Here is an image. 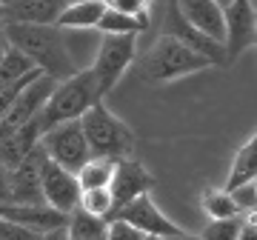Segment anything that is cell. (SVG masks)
Instances as JSON below:
<instances>
[{
  "label": "cell",
  "mask_w": 257,
  "mask_h": 240,
  "mask_svg": "<svg viewBox=\"0 0 257 240\" xmlns=\"http://www.w3.org/2000/svg\"><path fill=\"white\" fill-rule=\"evenodd\" d=\"M140 240H163V237H157V234H143Z\"/></svg>",
  "instance_id": "cell-33"
},
{
  "label": "cell",
  "mask_w": 257,
  "mask_h": 240,
  "mask_svg": "<svg viewBox=\"0 0 257 240\" xmlns=\"http://www.w3.org/2000/svg\"><path fill=\"white\" fill-rule=\"evenodd\" d=\"M103 9H106V0H74V3H66L63 12L57 15L55 26L57 29H94Z\"/></svg>",
  "instance_id": "cell-16"
},
{
  "label": "cell",
  "mask_w": 257,
  "mask_h": 240,
  "mask_svg": "<svg viewBox=\"0 0 257 240\" xmlns=\"http://www.w3.org/2000/svg\"><path fill=\"white\" fill-rule=\"evenodd\" d=\"M111 217H120V220H126L128 226H135V229L143 231V234H157V237H169V234L180 231V226L172 223L155 206L152 194H140V197H135V200H128V203L120 206ZM111 217H109V220H111Z\"/></svg>",
  "instance_id": "cell-11"
},
{
  "label": "cell",
  "mask_w": 257,
  "mask_h": 240,
  "mask_svg": "<svg viewBox=\"0 0 257 240\" xmlns=\"http://www.w3.org/2000/svg\"><path fill=\"white\" fill-rule=\"evenodd\" d=\"M240 223H243V214H237V217H223V220H211L197 240H237Z\"/></svg>",
  "instance_id": "cell-22"
},
{
  "label": "cell",
  "mask_w": 257,
  "mask_h": 240,
  "mask_svg": "<svg viewBox=\"0 0 257 240\" xmlns=\"http://www.w3.org/2000/svg\"><path fill=\"white\" fill-rule=\"evenodd\" d=\"M0 203H9V172L0 166Z\"/></svg>",
  "instance_id": "cell-28"
},
{
  "label": "cell",
  "mask_w": 257,
  "mask_h": 240,
  "mask_svg": "<svg viewBox=\"0 0 257 240\" xmlns=\"http://www.w3.org/2000/svg\"><path fill=\"white\" fill-rule=\"evenodd\" d=\"M94 29H100L103 35H140V32H146V29H149V18L123 15V12L109 9V6H106Z\"/></svg>",
  "instance_id": "cell-17"
},
{
  "label": "cell",
  "mask_w": 257,
  "mask_h": 240,
  "mask_svg": "<svg viewBox=\"0 0 257 240\" xmlns=\"http://www.w3.org/2000/svg\"><path fill=\"white\" fill-rule=\"evenodd\" d=\"M111 175H114V160H106V157H89L74 172L77 183H80V192L83 189H106L111 183Z\"/></svg>",
  "instance_id": "cell-18"
},
{
  "label": "cell",
  "mask_w": 257,
  "mask_h": 240,
  "mask_svg": "<svg viewBox=\"0 0 257 240\" xmlns=\"http://www.w3.org/2000/svg\"><path fill=\"white\" fill-rule=\"evenodd\" d=\"M209 66L211 63L206 57L183 46L180 40L160 35V40L149 49L146 60H143V74L152 83H172V80H180L186 74H194L200 69H209Z\"/></svg>",
  "instance_id": "cell-4"
},
{
  "label": "cell",
  "mask_w": 257,
  "mask_h": 240,
  "mask_svg": "<svg viewBox=\"0 0 257 240\" xmlns=\"http://www.w3.org/2000/svg\"><path fill=\"white\" fill-rule=\"evenodd\" d=\"M254 37H257V18H254V3L251 0H234L231 6L223 9V52H226V63L254 46Z\"/></svg>",
  "instance_id": "cell-8"
},
{
  "label": "cell",
  "mask_w": 257,
  "mask_h": 240,
  "mask_svg": "<svg viewBox=\"0 0 257 240\" xmlns=\"http://www.w3.org/2000/svg\"><path fill=\"white\" fill-rule=\"evenodd\" d=\"M40 143V140H37ZM37 175H40V192H43V203L49 209H55L60 214H69L80 200V183L74 172H66L63 166H57L55 160H49L40 149L37 155Z\"/></svg>",
  "instance_id": "cell-7"
},
{
  "label": "cell",
  "mask_w": 257,
  "mask_h": 240,
  "mask_svg": "<svg viewBox=\"0 0 257 240\" xmlns=\"http://www.w3.org/2000/svg\"><path fill=\"white\" fill-rule=\"evenodd\" d=\"M237 240H257V226H254V212H248V217H243L237 231Z\"/></svg>",
  "instance_id": "cell-27"
},
{
  "label": "cell",
  "mask_w": 257,
  "mask_h": 240,
  "mask_svg": "<svg viewBox=\"0 0 257 240\" xmlns=\"http://www.w3.org/2000/svg\"><path fill=\"white\" fill-rule=\"evenodd\" d=\"M203 203V212L209 214L211 220H223V217H237L240 209L234 206V200H231V194L226 192V189H206L200 197Z\"/></svg>",
  "instance_id": "cell-20"
},
{
  "label": "cell",
  "mask_w": 257,
  "mask_h": 240,
  "mask_svg": "<svg viewBox=\"0 0 257 240\" xmlns=\"http://www.w3.org/2000/svg\"><path fill=\"white\" fill-rule=\"evenodd\" d=\"M100 100L97 94V83H94L92 69H83V72H74L72 77L66 80H57L52 94L46 97L43 109L37 111V126H40V135L57 123H66V120H80V114L89 106Z\"/></svg>",
  "instance_id": "cell-2"
},
{
  "label": "cell",
  "mask_w": 257,
  "mask_h": 240,
  "mask_svg": "<svg viewBox=\"0 0 257 240\" xmlns=\"http://www.w3.org/2000/svg\"><path fill=\"white\" fill-rule=\"evenodd\" d=\"M80 129L92 157H106V160L135 157V135H132V129L117 114H111L100 100L80 114Z\"/></svg>",
  "instance_id": "cell-3"
},
{
  "label": "cell",
  "mask_w": 257,
  "mask_h": 240,
  "mask_svg": "<svg viewBox=\"0 0 257 240\" xmlns=\"http://www.w3.org/2000/svg\"><path fill=\"white\" fill-rule=\"evenodd\" d=\"M163 240H197V237L186 234V231H175V234H169V237H163Z\"/></svg>",
  "instance_id": "cell-30"
},
{
  "label": "cell",
  "mask_w": 257,
  "mask_h": 240,
  "mask_svg": "<svg viewBox=\"0 0 257 240\" xmlns=\"http://www.w3.org/2000/svg\"><path fill=\"white\" fill-rule=\"evenodd\" d=\"M254 175H257V140L248 138V143H243L240 152L234 155V163H231L226 189H234V186H240V183H248V180H254Z\"/></svg>",
  "instance_id": "cell-19"
},
{
  "label": "cell",
  "mask_w": 257,
  "mask_h": 240,
  "mask_svg": "<svg viewBox=\"0 0 257 240\" xmlns=\"http://www.w3.org/2000/svg\"><path fill=\"white\" fill-rule=\"evenodd\" d=\"M40 240H69V231H66V226H57V229H49L40 234Z\"/></svg>",
  "instance_id": "cell-29"
},
{
  "label": "cell",
  "mask_w": 257,
  "mask_h": 240,
  "mask_svg": "<svg viewBox=\"0 0 257 240\" xmlns=\"http://www.w3.org/2000/svg\"><path fill=\"white\" fill-rule=\"evenodd\" d=\"M40 149L49 160H55L66 172H77L92 157L89 146H86V138H83L80 120H66V123H57V126L46 129L40 135Z\"/></svg>",
  "instance_id": "cell-6"
},
{
  "label": "cell",
  "mask_w": 257,
  "mask_h": 240,
  "mask_svg": "<svg viewBox=\"0 0 257 240\" xmlns=\"http://www.w3.org/2000/svg\"><path fill=\"white\" fill-rule=\"evenodd\" d=\"M77 206H80L83 212L97 214V217H106V220H109V214H111V192H109V186H106V189H83Z\"/></svg>",
  "instance_id": "cell-21"
},
{
  "label": "cell",
  "mask_w": 257,
  "mask_h": 240,
  "mask_svg": "<svg viewBox=\"0 0 257 240\" xmlns=\"http://www.w3.org/2000/svg\"><path fill=\"white\" fill-rule=\"evenodd\" d=\"M66 0H9L3 9L6 23H40V26H55L57 15L63 12Z\"/></svg>",
  "instance_id": "cell-13"
},
{
  "label": "cell",
  "mask_w": 257,
  "mask_h": 240,
  "mask_svg": "<svg viewBox=\"0 0 257 240\" xmlns=\"http://www.w3.org/2000/svg\"><path fill=\"white\" fill-rule=\"evenodd\" d=\"M103 240H106V237H103Z\"/></svg>",
  "instance_id": "cell-36"
},
{
  "label": "cell",
  "mask_w": 257,
  "mask_h": 240,
  "mask_svg": "<svg viewBox=\"0 0 257 240\" xmlns=\"http://www.w3.org/2000/svg\"><path fill=\"white\" fill-rule=\"evenodd\" d=\"M6 3H9V0H0V6H6Z\"/></svg>",
  "instance_id": "cell-34"
},
{
  "label": "cell",
  "mask_w": 257,
  "mask_h": 240,
  "mask_svg": "<svg viewBox=\"0 0 257 240\" xmlns=\"http://www.w3.org/2000/svg\"><path fill=\"white\" fill-rule=\"evenodd\" d=\"M226 192L231 194V200H234V206L240 209V214L254 212V206H257V183L254 180L240 183V186H234V189H226Z\"/></svg>",
  "instance_id": "cell-23"
},
{
  "label": "cell",
  "mask_w": 257,
  "mask_h": 240,
  "mask_svg": "<svg viewBox=\"0 0 257 240\" xmlns=\"http://www.w3.org/2000/svg\"><path fill=\"white\" fill-rule=\"evenodd\" d=\"M37 155H40V143L35 152L20 163L18 169L9 172V203L18 206H46L43 203V192H40V175H37Z\"/></svg>",
  "instance_id": "cell-12"
},
{
  "label": "cell",
  "mask_w": 257,
  "mask_h": 240,
  "mask_svg": "<svg viewBox=\"0 0 257 240\" xmlns=\"http://www.w3.org/2000/svg\"><path fill=\"white\" fill-rule=\"evenodd\" d=\"M66 3H74V0H66Z\"/></svg>",
  "instance_id": "cell-35"
},
{
  "label": "cell",
  "mask_w": 257,
  "mask_h": 240,
  "mask_svg": "<svg viewBox=\"0 0 257 240\" xmlns=\"http://www.w3.org/2000/svg\"><path fill=\"white\" fill-rule=\"evenodd\" d=\"M214 3H217L220 9H226V6H231V3H234V0H214Z\"/></svg>",
  "instance_id": "cell-32"
},
{
  "label": "cell",
  "mask_w": 257,
  "mask_h": 240,
  "mask_svg": "<svg viewBox=\"0 0 257 240\" xmlns=\"http://www.w3.org/2000/svg\"><path fill=\"white\" fill-rule=\"evenodd\" d=\"M109 9H117L123 15H135V18H149V0H106Z\"/></svg>",
  "instance_id": "cell-26"
},
{
  "label": "cell",
  "mask_w": 257,
  "mask_h": 240,
  "mask_svg": "<svg viewBox=\"0 0 257 240\" xmlns=\"http://www.w3.org/2000/svg\"><path fill=\"white\" fill-rule=\"evenodd\" d=\"M37 140H40V126H37V117L23 123L20 129L9 132V135H3L0 138V166L12 172V169H18L23 160H26L32 152H35Z\"/></svg>",
  "instance_id": "cell-14"
},
{
  "label": "cell",
  "mask_w": 257,
  "mask_h": 240,
  "mask_svg": "<svg viewBox=\"0 0 257 240\" xmlns=\"http://www.w3.org/2000/svg\"><path fill=\"white\" fill-rule=\"evenodd\" d=\"M3 37H6L9 46L20 49L40 72L49 74V77H55V80H66V77H72V74L77 72L57 26L6 23V26H3Z\"/></svg>",
  "instance_id": "cell-1"
},
{
  "label": "cell",
  "mask_w": 257,
  "mask_h": 240,
  "mask_svg": "<svg viewBox=\"0 0 257 240\" xmlns=\"http://www.w3.org/2000/svg\"><path fill=\"white\" fill-rule=\"evenodd\" d=\"M152 189H155V177L149 175V169L140 160H135V157L114 160V175H111V183H109L111 214L117 212L120 206H126L128 200L140 197V194H152Z\"/></svg>",
  "instance_id": "cell-9"
},
{
  "label": "cell",
  "mask_w": 257,
  "mask_h": 240,
  "mask_svg": "<svg viewBox=\"0 0 257 240\" xmlns=\"http://www.w3.org/2000/svg\"><path fill=\"white\" fill-rule=\"evenodd\" d=\"M3 26H6V20H3V9H0V49L6 46V37H3Z\"/></svg>",
  "instance_id": "cell-31"
},
{
  "label": "cell",
  "mask_w": 257,
  "mask_h": 240,
  "mask_svg": "<svg viewBox=\"0 0 257 240\" xmlns=\"http://www.w3.org/2000/svg\"><path fill=\"white\" fill-rule=\"evenodd\" d=\"M135 37L138 35H103L100 49H97L92 63V74H94V83H97L100 100L117 86V80L123 77L128 63L135 60Z\"/></svg>",
  "instance_id": "cell-5"
},
{
  "label": "cell",
  "mask_w": 257,
  "mask_h": 240,
  "mask_svg": "<svg viewBox=\"0 0 257 240\" xmlns=\"http://www.w3.org/2000/svg\"><path fill=\"white\" fill-rule=\"evenodd\" d=\"M175 3L186 23H192L197 32L223 43V9L214 0H175Z\"/></svg>",
  "instance_id": "cell-15"
},
{
  "label": "cell",
  "mask_w": 257,
  "mask_h": 240,
  "mask_svg": "<svg viewBox=\"0 0 257 240\" xmlns=\"http://www.w3.org/2000/svg\"><path fill=\"white\" fill-rule=\"evenodd\" d=\"M40 234L43 231L32 229V226H23V223L0 217V240H40Z\"/></svg>",
  "instance_id": "cell-24"
},
{
  "label": "cell",
  "mask_w": 257,
  "mask_h": 240,
  "mask_svg": "<svg viewBox=\"0 0 257 240\" xmlns=\"http://www.w3.org/2000/svg\"><path fill=\"white\" fill-rule=\"evenodd\" d=\"M140 237H143V231H138L120 217H111L109 226H106V240H140Z\"/></svg>",
  "instance_id": "cell-25"
},
{
  "label": "cell",
  "mask_w": 257,
  "mask_h": 240,
  "mask_svg": "<svg viewBox=\"0 0 257 240\" xmlns=\"http://www.w3.org/2000/svg\"><path fill=\"white\" fill-rule=\"evenodd\" d=\"M163 35L175 37V40H180V43H183V46H189L192 52L203 55L211 66H226V52H223V43H217V40H211L209 35L197 32L192 23H186V18L180 15V9H177L175 0H169Z\"/></svg>",
  "instance_id": "cell-10"
}]
</instances>
